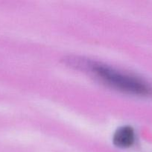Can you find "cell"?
I'll use <instances>...</instances> for the list:
<instances>
[{
  "mask_svg": "<svg viewBox=\"0 0 152 152\" xmlns=\"http://www.w3.org/2000/svg\"><path fill=\"white\" fill-rule=\"evenodd\" d=\"M135 140L134 130L131 126H124L118 129L113 136V142L119 148H128Z\"/></svg>",
  "mask_w": 152,
  "mask_h": 152,
  "instance_id": "2",
  "label": "cell"
},
{
  "mask_svg": "<svg viewBox=\"0 0 152 152\" xmlns=\"http://www.w3.org/2000/svg\"><path fill=\"white\" fill-rule=\"evenodd\" d=\"M89 66L91 67V71L97 77L111 87L140 96L152 95L151 86L136 76L122 73L99 63H93Z\"/></svg>",
  "mask_w": 152,
  "mask_h": 152,
  "instance_id": "1",
  "label": "cell"
}]
</instances>
